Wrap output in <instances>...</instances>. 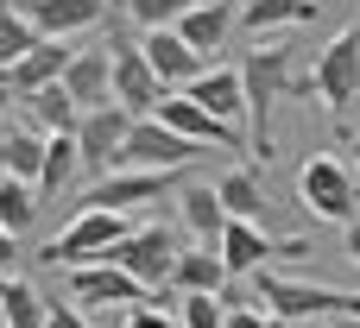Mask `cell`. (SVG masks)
<instances>
[{
    "label": "cell",
    "mask_w": 360,
    "mask_h": 328,
    "mask_svg": "<svg viewBox=\"0 0 360 328\" xmlns=\"http://www.w3.org/2000/svg\"><path fill=\"white\" fill-rule=\"evenodd\" d=\"M323 13V0H247L240 6V25L259 38V32H285V25H310Z\"/></svg>",
    "instance_id": "obj_24"
},
{
    "label": "cell",
    "mask_w": 360,
    "mask_h": 328,
    "mask_svg": "<svg viewBox=\"0 0 360 328\" xmlns=\"http://www.w3.org/2000/svg\"><path fill=\"white\" fill-rule=\"evenodd\" d=\"M234 19H240V6H234V0H196V6L177 19V32H184V38L209 57V51H221V44H228Z\"/></svg>",
    "instance_id": "obj_20"
},
{
    "label": "cell",
    "mask_w": 360,
    "mask_h": 328,
    "mask_svg": "<svg viewBox=\"0 0 360 328\" xmlns=\"http://www.w3.org/2000/svg\"><path fill=\"white\" fill-rule=\"evenodd\" d=\"M196 0H120V13L139 25V32H158V25H177Z\"/></svg>",
    "instance_id": "obj_30"
},
{
    "label": "cell",
    "mask_w": 360,
    "mask_h": 328,
    "mask_svg": "<svg viewBox=\"0 0 360 328\" xmlns=\"http://www.w3.org/2000/svg\"><path fill=\"white\" fill-rule=\"evenodd\" d=\"M82 171V152H76V133H51L44 139V171H38V196H57L70 190Z\"/></svg>",
    "instance_id": "obj_26"
},
{
    "label": "cell",
    "mask_w": 360,
    "mask_h": 328,
    "mask_svg": "<svg viewBox=\"0 0 360 328\" xmlns=\"http://www.w3.org/2000/svg\"><path fill=\"white\" fill-rule=\"evenodd\" d=\"M354 328H360V322H354Z\"/></svg>",
    "instance_id": "obj_40"
},
{
    "label": "cell",
    "mask_w": 360,
    "mask_h": 328,
    "mask_svg": "<svg viewBox=\"0 0 360 328\" xmlns=\"http://www.w3.org/2000/svg\"><path fill=\"white\" fill-rule=\"evenodd\" d=\"M215 196H221V209L228 215H240V221H266V190H259V177L240 164V171H221L215 177Z\"/></svg>",
    "instance_id": "obj_27"
},
{
    "label": "cell",
    "mask_w": 360,
    "mask_h": 328,
    "mask_svg": "<svg viewBox=\"0 0 360 328\" xmlns=\"http://www.w3.org/2000/svg\"><path fill=\"white\" fill-rule=\"evenodd\" d=\"M259 278V297L272 316L285 322H360V291H335V284H310V278H278V272H253Z\"/></svg>",
    "instance_id": "obj_2"
},
{
    "label": "cell",
    "mask_w": 360,
    "mask_h": 328,
    "mask_svg": "<svg viewBox=\"0 0 360 328\" xmlns=\"http://www.w3.org/2000/svg\"><path fill=\"white\" fill-rule=\"evenodd\" d=\"M348 259H354V265H360V215H354V221H348Z\"/></svg>",
    "instance_id": "obj_37"
},
{
    "label": "cell",
    "mask_w": 360,
    "mask_h": 328,
    "mask_svg": "<svg viewBox=\"0 0 360 328\" xmlns=\"http://www.w3.org/2000/svg\"><path fill=\"white\" fill-rule=\"evenodd\" d=\"M63 88H70V101H76L82 114H89V107H108V101H114V51H108V44L76 51L70 70H63Z\"/></svg>",
    "instance_id": "obj_15"
},
{
    "label": "cell",
    "mask_w": 360,
    "mask_h": 328,
    "mask_svg": "<svg viewBox=\"0 0 360 328\" xmlns=\"http://www.w3.org/2000/svg\"><path fill=\"white\" fill-rule=\"evenodd\" d=\"M19 107H25V120H32L38 133H76V120H82V107L70 101L63 82H44V88L19 95Z\"/></svg>",
    "instance_id": "obj_22"
},
{
    "label": "cell",
    "mask_w": 360,
    "mask_h": 328,
    "mask_svg": "<svg viewBox=\"0 0 360 328\" xmlns=\"http://www.w3.org/2000/svg\"><path fill=\"white\" fill-rule=\"evenodd\" d=\"M101 13H108V0H32V6H25V19H32L44 38H76V32L101 25Z\"/></svg>",
    "instance_id": "obj_19"
},
{
    "label": "cell",
    "mask_w": 360,
    "mask_h": 328,
    "mask_svg": "<svg viewBox=\"0 0 360 328\" xmlns=\"http://www.w3.org/2000/svg\"><path fill=\"white\" fill-rule=\"evenodd\" d=\"M152 120H165V126H177L184 139H196V145H215V152H240V126H221L209 107H196L184 88H171L158 107H152Z\"/></svg>",
    "instance_id": "obj_13"
},
{
    "label": "cell",
    "mask_w": 360,
    "mask_h": 328,
    "mask_svg": "<svg viewBox=\"0 0 360 328\" xmlns=\"http://www.w3.org/2000/svg\"><path fill=\"white\" fill-rule=\"evenodd\" d=\"M354 177H360V139H354Z\"/></svg>",
    "instance_id": "obj_38"
},
{
    "label": "cell",
    "mask_w": 360,
    "mask_h": 328,
    "mask_svg": "<svg viewBox=\"0 0 360 328\" xmlns=\"http://www.w3.org/2000/svg\"><path fill=\"white\" fill-rule=\"evenodd\" d=\"M209 158V145H196V139H184L177 126H165V120H152V114H139L133 126H127V145H120V164H133V171H196ZM114 164V171H120Z\"/></svg>",
    "instance_id": "obj_6"
},
{
    "label": "cell",
    "mask_w": 360,
    "mask_h": 328,
    "mask_svg": "<svg viewBox=\"0 0 360 328\" xmlns=\"http://www.w3.org/2000/svg\"><path fill=\"white\" fill-rule=\"evenodd\" d=\"M44 139H51V133H38V126H6V133H0V171L38 183V171H44Z\"/></svg>",
    "instance_id": "obj_23"
},
{
    "label": "cell",
    "mask_w": 360,
    "mask_h": 328,
    "mask_svg": "<svg viewBox=\"0 0 360 328\" xmlns=\"http://www.w3.org/2000/svg\"><path fill=\"white\" fill-rule=\"evenodd\" d=\"M297 202L316 215V221H354L360 215V177L335 158V152H316L297 164Z\"/></svg>",
    "instance_id": "obj_4"
},
{
    "label": "cell",
    "mask_w": 360,
    "mask_h": 328,
    "mask_svg": "<svg viewBox=\"0 0 360 328\" xmlns=\"http://www.w3.org/2000/svg\"><path fill=\"white\" fill-rule=\"evenodd\" d=\"M0 284H6V278H0Z\"/></svg>",
    "instance_id": "obj_39"
},
{
    "label": "cell",
    "mask_w": 360,
    "mask_h": 328,
    "mask_svg": "<svg viewBox=\"0 0 360 328\" xmlns=\"http://www.w3.org/2000/svg\"><path fill=\"white\" fill-rule=\"evenodd\" d=\"M38 215H44L38 183H25V177H6V171H0V228H6V234H32V228H38Z\"/></svg>",
    "instance_id": "obj_25"
},
{
    "label": "cell",
    "mask_w": 360,
    "mask_h": 328,
    "mask_svg": "<svg viewBox=\"0 0 360 328\" xmlns=\"http://www.w3.org/2000/svg\"><path fill=\"white\" fill-rule=\"evenodd\" d=\"M44 328H89V316H82V303H51Z\"/></svg>",
    "instance_id": "obj_34"
},
{
    "label": "cell",
    "mask_w": 360,
    "mask_h": 328,
    "mask_svg": "<svg viewBox=\"0 0 360 328\" xmlns=\"http://www.w3.org/2000/svg\"><path fill=\"white\" fill-rule=\"evenodd\" d=\"M13 259H19V234L0 228V278H13Z\"/></svg>",
    "instance_id": "obj_35"
},
{
    "label": "cell",
    "mask_w": 360,
    "mask_h": 328,
    "mask_svg": "<svg viewBox=\"0 0 360 328\" xmlns=\"http://www.w3.org/2000/svg\"><path fill=\"white\" fill-rule=\"evenodd\" d=\"M177 234L171 228H158V221H146V228H133L120 247H114V265L146 291V297H165L171 291V272H177Z\"/></svg>",
    "instance_id": "obj_7"
},
{
    "label": "cell",
    "mask_w": 360,
    "mask_h": 328,
    "mask_svg": "<svg viewBox=\"0 0 360 328\" xmlns=\"http://www.w3.org/2000/svg\"><path fill=\"white\" fill-rule=\"evenodd\" d=\"M70 303H108V310H133V303H146V291L114 265V259H101V265H76L70 272Z\"/></svg>",
    "instance_id": "obj_14"
},
{
    "label": "cell",
    "mask_w": 360,
    "mask_h": 328,
    "mask_svg": "<svg viewBox=\"0 0 360 328\" xmlns=\"http://www.w3.org/2000/svg\"><path fill=\"white\" fill-rule=\"evenodd\" d=\"M177 322L184 328H228V297H177Z\"/></svg>",
    "instance_id": "obj_31"
},
{
    "label": "cell",
    "mask_w": 360,
    "mask_h": 328,
    "mask_svg": "<svg viewBox=\"0 0 360 328\" xmlns=\"http://www.w3.org/2000/svg\"><path fill=\"white\" fill-rule=\"evenodd\" d=\"M70 38H38L19 63H6L0 70V82L13 88V95H32V88H44V82H63V70H70Z\"/></svg>",
    "instance_id": "obj_16"
},
{
    "label": "cell",
    "mask_w": 360,
    "mask_h": 328,
    "mask_svg": "<svg viewBox=\"0 0 360 328\" xmlns=\"http://www.w3.org/2000/svg\"><path fill=\"white\" fill-rule=\"evenodd\" d=\"M184 95H190L196 107H209L221 126H240V120H247V82H240V70H202Z\"/></svg>",
    "instance_id": "obj_17"
},
{
    "label": "cell",
    "mask_w": 360,
    "mask_h": 328,
    "mask_svg": "<svg viewBox=\"0 0 360 328\" xmlns=\"http://www.w3.org/2000/svg\"><path fill=\"white\" fill-rule=\"evenodd\" d=\"M177 221H184L202 247H215V240H221V228H228V209H221L215 183H184V196H177Z\"/></svg>",
    "instance_id": "obj_21"
},
{
    "label": "cell",
    "mask_w": 360,
    "mask_h": 328,
    "mask_svg": "<svg viewBox=\"0 0 360 328\" xmlns=\"http://www.w3.org/2000/svg\"><path fill=\"white\" fill-rule=\"evenodd\" d=\"M310 95L323 101V114H348L360 101V25H342L316 57H310Z\"/></svg>",
    "instance_id": "obj_5"
},
{
    "label": "cell",
    "mask_w": 360,
    "mask_h": 328,
    "mask_svg": "<svg viewBox=\"0 0 360 328\" xmlns=\"http://www.w3.org/2000/svg\"><path fill=\"white\" fill-rule=\"evenodd\" d=\"M171 291H177V297H202V291H209V297H221V291H228L221 247H202V240H196V247H184V253H177V272H171Z\"/></svg>",
    "instance_id": "obj_18"
},
{
    "label": "cell",
    "mask_w": 360,
    "mask_h": 328,
    "mask_svg": "<svg viewBox=\"0 0 360 328\" xmlns=\"http://www.w3.org/2000/svg\"><path fill=\"white\" fill-rule=\"evenodd\" d=\"M190 171H133V164H120V171H101L89 190H82V209H114V215H139L146 202H165L177 183H184Z\"/></svg>",
    "instance_id": "obj_8"
},
{
    "label": "cell",
    "mask_w": 360,
    "mask_h": 328,
    "mask_svg": "<svg viewBox=\"0 0 360 328\" xmlns=\"http://www.w3.org/2000/svg\"><path fill=\"white\" fill-rule=\"evenodd\" d=\"M215 247H221L228 278H253V272H266L285 253H310L304 240H278V234H266V221H240V215H228V228H221Z\"/></svg>",
    "instance_id": "obj_9"
},
{
    "label": "cell",
    "mask_w": 360,
    "mask_h": 328,
    "mask_svg": "<svg viewBox=\"0 0 360 328\" xmlns=\"http://www.w3.org/2000/svg\"><path fill=\"white\" fill-rule=\"evenodd\" d=\"M13 107H19V95H13V88L0 82V133H6V114H13Z\"/></svg>",
    "instance_id": "obj_36"
},
{
    "label": "cell",
    "mask_w": 360,
    "mask_h": 328,
    "mask_svg": "<svg viewBox=\"0 0 360 328\" xmlns=\"http://www.w3.org/2000/svg\"><path fill=\"white\" fill-rule=\"evenodd\" d=\"M133 234V215H114V209H76V221L44 247V259L51 265H63V272H76V265H101V259H114V247Z\"/></svg>",
    "instance_id": "obj_3"
},
{
    "label": "cell",
    "mask_w": 360,
    "mask_h": 328,
    "mask_svg": "<svg viewBox=\"0 0 360 328\" xmlns=\"http://www.w3.org/2000/svg\"><path fill=\"white\" fill-rule=\"evenodd\" d=\"M44 297H38V284H25V278H6L0 284V328H44Z\"/></svg>",
    "instance_id": "obj_28"
},
{
    "label": "cell",
    "mask_w": 360,
    "mask_h": 328,
    "mask_svg": "<svg viewBox=\"0 0 360 328\" xmlns=\"http://www.w3.org/2000/svg\"><path fill=\"white\" fill-rule=\"evenodd\" d=\"M127 328H184V322H177V316H165L158 303H133V310H127Z\"/></svg>",
    "instance_id": "obj_33"
},
{
    "label": "cell",
    "mask_w": 360,
    "mask_h": 328,
    "mask_svg": "<svg viewBox=\"0 0 360 328\" xmlns=\"http://www.w3.org/2000/svg\"><path fill=\"white\" fill-rule=\"evenodd\" d=\"M240 82H247V120H253V152L259 164L272 158V114L285 101H310V57L291 44V38H272V44H253L240 57Z\"/></svg>",
    "instance_id": "obj_1"
},
{
    "label": "cell",
    "mask_w": 360,
    "mask_h": 328,
    "mask_svg": "<svg viewBox=\"0 0 360 328\" xmlns=\"http://www.w3.org/2000/svg\"><path fill=\"white\" fill-rule=\"evenodd\" d=\"M108 51H114V101H120L133 120H139V114H152L171 88H165V82H158V70L146 63V51H139V44H127V38H114Z\"/></svg>",
    "instance_id": "obj_11"
},
{
    "label": "cell",
    "mask_w": 360,
    "mask_h": 328,
    "mask_svg": "<svg viewBox=\"0 0 360 328\" xmlns=\"http://www.w3.org/2000/svg\"><path fill=\"white\" fill-rule=\"evenodd\" d=\"M228 328H304V322H285L266 303H228Z\"/></svg>",
    "instance_id": "obj_32"
},
{
    "label": "cell",
    "mask_w": 360,
    "mask_h": 328,
    "mask_svg": "<svg viewBox=\"0 0 360 328\" xmlns=\"http://www.w3.org/2000/svg\"><path fill=\"white\" fill-rule=\"evenodd\" d=\"M139 51H146V63L158 70V82H165V88H190V82L209 70V57H202V51H196V44H190L177 25L146 32V38H139Z\"/></svg>",
    "instance_id": "obj_12"
},
{
    "label": "cell",
    "mask_w": 360,
    "mask_h": 328,
    "mask_svg": "<svg viewBox=\"0 0 360 328\" xmlns=\"http://www.w3.org/2000/svg\"><path fill=\"white\" fill-rule=\"evenodd\" d=\"M38 38H44V32L25 19V6H0V70H6V63H19Z\"/></svg>",
    "instance_id": "obj_29"
},
{
    "label": "cell",
    "mask_w": 360,
    "mask_h": 328,
    "mask_svg": "<svg viewBox=\"0 0 360 328\" xmlns=\"http://www.w3.org/2000/svg\"><path fill=\"white\" fill-rule=\"evenodd\" d=\"M127 126H133V114L120 107V101H108V107H89L82 120H76V152H82V171H114L120 164V145H127Z\"/></svg>",
    "instance_id": "obj_10"
}]
</instances>
